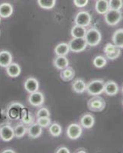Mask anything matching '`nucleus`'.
<instances>
[{
  "label": "nucleus",
  "instance_id": "f257e3e1",
  "mask_svg": "<svg viewBox=\"0 0 123 153\" xmlns=\"http://www.w3.org/2000/svg\"><path fill=\"white\" fill-rule=\"evenodd\" d=\"M84 39L86 40L87 45L95 47L100 43L102 40V35L97 28H91L89 30H87Z\"/></svg>",
  "mask_w": 123,
  "mask_h": 153
},
{
  "label": "nucleus",
  "instance_id": "f03ea898",
  "mask_svg": "<svg viewBox=\"0 0 123 153\" xmlns=\"http://www.w3.org/2000/svg\"><path fill=\"white\" fill-rule=\"evenodd\" d=\"M105 82L102 80H93L87 84L86 91L90 96H98L104 93Z\"/></svg>",
  "mask_w": 123,
  "mask_h": 153
},
{
  "label": "nucleus",
  "instance_id": "7ed1b4c3",
  "mask_svg": "<svg viewBox=\"0 0 123 153\" xmlns=\"http://www.w3.org/2000/svg\"><path fill=\"white\" fill-rule=\"evenodd\" d=\"M87 106L89 110L91 111L101 112L106 107V102L103 98L99 97V95L93 96V97L88 100Z\"/></svg>",
  "mask_w": 123,
  "mask_h": 153
},
{
  "label": "nucleus",
  "instance_id": "20e7f679",
  "mask_svg": "<svg viewBox=\"0 0 123 153\" xmlns=\"http://www.w3.org/2000/svg\"><path fill=\"white\" fill-rule=\"evenodd\" d=\"M104 19L106 24L111 26H114L120 22L122 19V13L120 12V10L109 9L104 15Z\"/></svg>",
  "mask_w": 123,
  "mask_h": 153
},
{
  "label": "nucleus",
  "instance_id": "39448f33",
  "mask_svg": "<svg viewBox=\"0 0 123 153\" xmlns=\"http://www.w3.org/2000/svg\"><path fill=\"white\" fill-rule=\"evenodd\" d=\"M24 108L23 105L19 103H13L9 106L6 112L7 117L10 120H18L21 118V113Z\"/></svg>",
  "mask_w": 123,
  "mask_h": 153
},
{
  "label": "nucleus",
  "instance_id": "423d86ee",
  "mask_svg": "<svg viewBox=\"0 0 123 153\" xmlns=\"http://www.w3.org/2000/svg\"><path fill=\"white\" fill-rule=\"evenodd\" d=\"M70 51L74 53L83 51L87 47V44L84 38H73L69 42Z\"/></svg>",
  "mask_w": 123,
  "mask_h": 153
},
{
  "label": "nucleus",
  "instance_id": "0eeeda50",
  "mask_svg": "<svg viewBox=\"0 0 123 153\" xmlns=\"http://www.w3.org/2000/svg\"><path fill=\"white\" fill-rule=\"evenodd\" d=\"M91 21H92L91 15L86 11H81V12H78L74 19L75 25L85 27V28L90 25Z\"/></svg>",
  "mask_w": 123,
  "mask_h": 153
},
{
  "label": "nucleus",
  "instance_id": "6e6552de",
  "mask_svg": "<svg viewBox=\"0 0 123 153\" xmlns=\"http://www.w3.org/2000/svg\"><path fill=\"white\" fill-rule=\"evenodd\" d=\"M83 133L81 125L78 123H71L68 126L67 129V136L73 140L79 139Z\"/></svg>",
  "mask_w": 123,
  "mask_h": 153
},
{
  "label": "nucleus",
  "instance_id": "1a4fd4ad",
  "mask_svg": "<svg viewBox=\"0 0 123 153\" xmlns=\"http://www.w3.org/2000/svg\"><path fill=\"white\" fill-rule=\"evenodd\" d=\"M28 102L31 106H35V107L41 106L44 103V96L42 93L39 92L38 91L31 93L28 97Z\"/></svg>",
  "mask_w": 123,
  "mask_h": 153
},
{
  "label": "nucleus",
  "instance_id": "9d476101",
  "mask_svg": "<svg viewBox=\"0 0 123 153\" xmlns=\"http://www.w3.org/2000/svg\"><path fill=\"white\" fill-rule=\"evenodd\" d=\"M14 137V129L11 126L4 125L0 128V138L3 141L9 142Z\"/></svg>",
  "mask_w": 123,
  "mask_h": 153
},
{
  "label": "nucleus",
  "instance_id": "9b49d317",
  "mask_svg": "<svg viewBox=\"0 0 123 153\" xmlns=\"http://www.w3.org/2000/svg\"><path fill=\"white\" fill-rule=\"evenodd\" d=\"M24 90L29 94L34 93L38 91L39 88V82L35 77H29L24 81Z\"/></svg>",
  "mask_w": 123,
  "mask_h": 153
},
{
  "label": "nucleus",
  "instance_id": "f8f14e48",
  "mask_svg": "<svg viewBox=\"0 0 123 153\" xmlns=\"http://www.w3.org/2000/svg\"><path fill=\"white\" fill-rule=\"evenodd\" d=\"M119 87L118 84L113 80H108L105 82L104 93L108 96H115L118 94Z\"/></svg>",
  "mask_w": 123,
  "mask_h": 153
},
{
  "label": "nucleus",
  "instance_id": "ddd939ff",
  "mask_svg": "<svg viewBox=\"0 0 123 153\" xmlns=\"http://www.w3.org/2000/svg\"><path fill=\"white\" fill-rule=\"evenodd\" d=\"M12 62V55L9 51H0V67L6 68Z\"/></svg>",
  "mask_w": 123,
  "mask_h": 153
},
{
  "label": "nucleus",
  "instance_id": "4468645a",
  "mask_svg": "<svg viewBox=\"0 0 123 153\" xmlns=\"http://www.w3.org/2000/svg\"><path fill=\"white\" fill-rule=\"evenodd\" d=\"M21 67L17 63L12 62L9 66L6 68V74L8 76L12 78H16L17 76H19L21 74Z\"/></svg>",
  "mask_w": 123,
  "mask_h": 153
},
{
  "label": "nucleus",
  "instance_id": "2eb2a0df",
  "mask_svg": "<svg viewBox=\"0 0 123 153\" xmlns=\"http://www.w3.org/2000/svg\"><path fill=\"white\" fill-rule=\"evenodd\" d=\"M28 137L31 139H37L39 136H41L42 134V127L38 123H34L29 126L27 129Z\"/></svg>",
  "mask_w": 123,
  "mask_h": 153
},
{
  "label": "nucleus",
  "instance_id": "dca6fc26",
  "mask_svg": "<svg viewBox=\"0 0 123 153\" xmlns=\"http://www.w3.org/2000/svg\"><path fill=\"white\" fill-rule=\"evenodd\" d=\"M95 123V119L93 116L90 113H86L80 118V125L85 129L92 128Z\"/></svg>",
  "mask_w": 123,
  "mask_h": 153
},
{
  "label": "nucleus",
  "instance_id": "f3484780",
  "mask_svg": "<svg viewBox=\"0 0 123 153\" xmlns=\"http://www.w3.org/2000/svg\"><path fill=\"white\" fill-rule=\"evenodd\" d=\"M54 66L58 70H63L69 66V60L66 56H57L53 61Z\"/></svg>",
  "mask_w": 123,
  "mask_h": 153
},
{
  "label": "nucleus",
  "instance_id": "a211bd4d",
  "mask_svg": "<svg viewBox=\"0 0 123 153\" xmlns=\"http://www.w3.org/2000/svg\"><path fill=\"white\" fill-rule=\"evenodd\" d=\"M95 9L98 14L104 16L109 10V1L108 0H97L95 5Z\"/></svg>",
  "mask_w": 123,
  "mask_h": 153
},
{
  "label": "nucleus",
  "instance_id": "6ab92c4d",
  "mask_svg": "<svg viewBox=\"0 0 123 153\" xmlns=\"http://www.w3.org/2000/svg\"><path fill=\"white\" fill-rule=\"evenodd\" d=\"M13 13V7L10 3L3 2L0 5V16L1 18H9Z\"/></svg>",
  "mask_w": 123,
  "mask_h": 153
},
{
  "label": "nucleus",
  "instance_id": "aec40b11",
  "mask_svg": "<svg viewBox=\"0 0 123 153\" xmlns=\"http://www.w3.org/2000/svg\"><path fill=\"white\" fill-rule=\"evenodd\" d=\"M72 89L76 94H83L86 91L87 89V84L82 79H76L72 84Z\"/></svg>",
  "mask_w": 123,
  "mask_h": 153
},
{
  "label": "nucleus",
  "instance_id": "412c9836",
  "mask_svg": "<svg viewBox=\"0 0 123 153\" xmlns=\"http://www.w3.org/2000/svg\"><path fill=\"white\" fill-rule=\"evenodd\" d=\"M75 76V71L72 68H64V69L61 70V73H60V76L64 81H70L73 79Z\"/></svg>",
  "mask_w": 123,
  "mask_h": 153
},
{
  "label": "nucleus",
  "instance_id": "4be33fe9",
  "mask_svg": "<svg viewBox=\"0 0 123 153\" xmlns=\"http://www.w3.org/2000/svg\"><path fill=\"white\" fill-rule=\"evenodd\" d=\"M113 44L120 49L123 48V28L116 30L113 35Z\"/></svg>",
  "mask_w": 123,
  "mask_h": 153
},
{
  "label": "nucleus",
  "instance_id": "5701e85b",
  "mask_svg": "<svg viewBox=\"0 0 123 153\" xmlns=\"http://www.w3.org/2000/svg\"><path fill=\"white\" fill-rule=\"evenodd\" d=\"M69 45L64 42L58 44L54 48V53L57 56H66L69 54Z\"/></svg>",
  "mask_w": 123,
  "mask_h": 153
},
{
  "label": "nucleus",
  "instance_id": "b1692460",
  "mask_svg": "<svg viewBox=\"0 0 123 153\" xmlns=\"http://www.w3.org/2000/svg\"><path fill=\"white\" fill-rule=\"evenodd\" d=\"M87 32V29L85 27L80 26L77 25H75L73 28H71L70 34L73 38H84Z\"/></svg>",
  "mask_w": 123,
  "mask_h": 153
},
{
  "label": "nucleus",
  "instance_id": "393cba45",
  "mask_svg": "<svg viewBox=\"0 0 123 153\" xmlns=\"http://www.w3.org/2000/svg\"><path fill=\"white\" fill-rule=\"evenodd\" d=\"M49 132L54 137H58L62 133V128L60 124L54 123L49 126Z\"/></svg>",
  "mask_w": 123,
  "mask_h": 153
},
{
  "label": "nucleus",
  "instance_id": "a878e982",
  "mask_svg": "<svg viewBox=\"0 0 123 153\" xmlns=\"http://www.w3.org/2000/svg\"><path fill=\"white\" fill-rule=\"evenodd\" d=\"M15 137L17 139H21L27 133V129L24 124H18L14 128Z\"/></svg>",
  "mask_w": 123,
  "mask_h": 153
},
{
  "label": "nucleus",
  "instance_id": "bb28decb",
  "mask_svg": "<svg viewBox=\"0 0 123 153\" xmlns=\"http://www.w3.org/2000/svg\"><path fill=\"white\" fill-rule=\"evenodd\" d=\"M38 4L43 9H51L55 6L56 0H38Z\"/></svg>",
  "mask_w": 123,
  "mask_h": 153
},
{
  "label": "nucleus",
  "instance_id": "cd10ccee",
  "mask_svg": "<svg viewBox=\"0 0 123 153\" xmlns=\"http://www.w3.org/2000/svg\"><path fill=\"white\" fill-rule=\"evenodd\" d=\"M93 65L97 68H104L105 66L107 64V61H106V58L103 56H96L95 57V58L93 59Z\"/></svg>",
  "mask_w": 123,
  "mask_h": 153
},
{
  "label": "nucleus",
  "instance_id": "c85d7f7f",
  "mask_svg": "<svg viewBox=\"0 0 123 153\" xmlns=\"http://www.w3.org/2000/svg\"><path fill=\"white\" fill-rule=\"evenodd\" d=\"M109 9L120 10L123 7V0H109Z\"/></svg>",
  "mask_w": 123,
  "mask_h": 153
},
{
  "label": "nucleus",
  "instance_id": "c756f323",
  "mask_svg": "<svg viewBox=\"0 0 123 153\" xmlns=\"http://www.w3.org/2000/svg\"><path fill=\"white\" fill-rule=\"evenodd\" d=\"M21 121H22L24 124H31V123H32V121H33V118H32V117L30 115V113L26 111L24 109L23 110L22 113H21Z\"/></svg>",
  "mask_w": 123,
  "mask_h": 153
},
{
  "label": "nucleus",
  "instance_id": "7c9ffc66",
  "mask_svg": "<svg viewBox=\"0 0 123 153\" xmlns=\"http://www.w3.org/2000/svg\"><path fill=\"white\" fill-rule=\"evenodd\" d=\"M37 123L40 125L42 128H47L50 125V117H38L37 118Z\"/></svg>",
  "mask_w": 123,
  "mask_h": 153
},
{
  "label": "nucleus",
  "instance_id": "2f4dec72",
  "mask_svg": "<svg viewBox=\"0 0 123 153\" xmlns=\"http://www.w3.org/2000/svg\"><path fill=\"white\" fill-rule=\"evenodd\" d=\"M120 54H121V49H120L119 48H117L116 50L113 51V52L106 54V56L108 59L109 60H116L119 57Z\"/></svg>",
  "mask_w": 123,
  "mask_h": 153
},
{
  "label": "nucleus",
  "instance_id": "473e14b6",
  "mask_svg": "<svg viewBox=\"0 0 123 153\" xmlns=\"http://www.w3.org/2000/svg\"><path fill=\"white\" fill-rule=\"evenodd\" d=\"M50 111L47 110V108L42 107L38 110L37 112V118L38 117H50Z\"/></svg>",
  "mask_w": 123,
  "mask_h": 153
},
{
  "label": "nucleus",
  "instance_id": "72a5a7b5",
  "mask_svg": "<svg viewBox=\"0 0 123 153\" xmlns=\"http://www.w3.org/2000/svg\"><path fill=\"white\" fill-rule=\"evenodd\" d=\"M117 48L118 47H116L114 44L107 43L106 45V46L104 47V48H103V50H104V53L106 54H109V53L113 52V51L116 50Z\"/></svg>",
  "mask_w": 123,
  "mask_h": 153
},
{
  "label": "nucleus",
  "instance_id": "f704fd0d",
  "mask_svg": "<svg viewBox=\"0 0 123 153\" xmlns=\"http://www.w3.org/2000/svg\"><path fill=\"white\" fill-rule=\"evenodd\" d=\"M89 0H73V3L78 8H83L88 4Z\"/></svg>",
  "mask_w": 123,
  "mask_h": 153
},
{
  "label": "nucleus",
  "instance_id": "c9c22d12",
  "mask_svg": "<svg viewBox=\"0 0 123 153\" xmlns=\"http://www.w3.org/2000/svg\"><path fill=\"white\" fill-rule=\"evenodd\" d=\"M56 153H70V151L67 148L63 146V147H60V148L57 149Z\"/></svg>",
  "mask_w": 123,
  "mask_h": 153
},
{
  "label": "nucleus",
  "instance_id": "e433bc0d",
  "mask_svg": "<svg viewBox=\"0 0 123 153\" xmlns=\"http://www.w3.org/2000/svg\"><path fill=\"white\" fill-rule=\"evenodd\" d=\"M16 152L14 150L11 149H5L4 151L2 152V153H15Z\"/></svg>",
  "mask_w": 123,
  "mask_h": 153
},
{
  "label": "nucleus",
  "instance_id": "4c0bfd02",
  "mask_svg": "<svg viewBox=\"0 0 123 153\" xmlns=\"http://www.w3.org/2000/svg\"><path fill=\"white\" fill-rule=\"evenodd\" d=\"M76 152H86V151H77Z\"/></svg>",
  "mask_w": 123,
  "mask_h": 153
},
{
  "label": "nucleus",
  "instance_id": "58836bf2",
  "mask_svg": "<svg viewBox=\"0 0 123 153\" xmlns=\"http://www.w3.org/2000/svg\"><path fill=\"white\" fill-rule=\"evenodd\" d=\"M122 94H123V86H122Z\"/></svg>",
  "mask_w": 123,
  "mask_h": 153
},
{
  "label": "nucleus",
  "instance_id": "ea45409f",
  "mask_svg": "<svg viewBox=\"0 0 123 153\" xmlns=\"http://www.w3.org/2000/svg\"><path fill=\"white\" fill-rule=\"evenodd\" d=\"M0 22H1V16H0Z\"/></svg>",
  "mask_w": 123,
  "mask_h": 153
},
{
  "label": "nucleus",
  "instance_id": "a19ab883",
  "mask_svg": "<svg viewBox=\"0 0 123 153\" xmlns=\"http://www.w3.org/2000/svg\"><path fill=\"white\" fill-rule=\"evenodd\" d=\"M122 104H123V101H122Z\"/></svg>",
  "mask_w": 123,
  "mask_h": 153
},
{
  "label": "nucleus",
  "instance_id": "79ce46f5",
  "mask_svg": "<svg viewBox=\"0 0 123 153\" xmlns=\"http://www.w3.org/2000/svg\"><path fill=\"white\" fill-rule=\"evenodd\" d=\"M96 1H97V0H96Z\"/></svg>",
  "mask_w": 123,
  "mask_h": 153
}]
</instances>
